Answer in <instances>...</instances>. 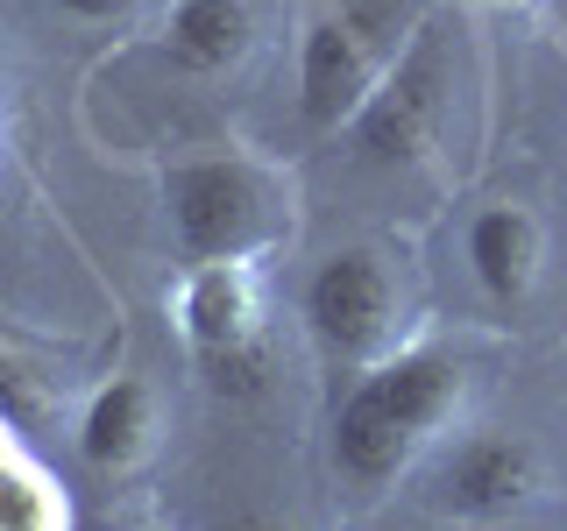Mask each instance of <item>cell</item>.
I'll use <instances>...</instances> for the list:
<instances>
[{
    "instance_id": "cell-1",
    "label": "cell",
    "mask_w": 567,
    "mask_h": 531,
    "mask_svg": "<svg viewBox=\"0 0 567 531\" xmlns=\"http://www.w3.org/2000/svg\"><path fill=\"white\" fill-rule=\"evenodd\" d=\"M461 376L468 368L447 347H398V354H377L369 368H354L341 412H333V468L369 496L390 489L412 468V454L454 418Z\"/></svg>"
},
{
    "instance_id": "cell-2",
    "label": "cell",
    "mask_w": 567,
    "mask_h": 531,
    "mask_svg": "<svg viewBox=\"0 0 567 531\" xmlns=\"http://www.w3.org/2000/svg\"><path fill=\"white\" fill-rule=\"evenodd\" d=\"M177 333H185L199 376L220 397H256L262 389V298L248 256H213L192 262L177 283Z\"/></svg>"
},
{
    "instance_id": "cell-3",
    "label": "cell",
    "mask_w": 567,
    "mask_h": 531,
    "mask_svg": "<svg viewBox=\"0 0 567 531\" xmlns=\"http://www.w3.org/2000/svg\"><path fill=\"white\" fill-rule=\"evenodd\" d=\"M164 206H171V235L185 248V262L213 256H256L277 235V206H270V177L241 156H192V164L164 170Z\"/></svg>"
},
{
    "instance_id": "cell-4",
    "label": "cell",
    "mask_w": 567,
    "mask_h": 531,
    "mask_svg": "<svg viewBox=\"0 0 567 531\" xmlns=\"http://www.w3.org/2000/svg\"><path fill=\"white\" fill-rule=\"evenodd\" d=\"M447 29L419 22V35L383 64V79L369 85V100L354 106V149L369 164H412L433 149L440 114H447Z\"/></svg>"
},
{
    "instance_id": "cell-5",
    "label": "cell",
    "mask_w": 567,
    "mask_h": 531,
    "mask_svg": "<svg viewBox=\"0 0 567 531\" xmlns=\"http://www.w3.org/2000/svg\"><path fill=\"white\" fill-rule=\"evenodd\" d=\"M306 326L333 368H369L398 326V277L377 248H333L306 277Z\"/></svg>"
},
{
    "instance_id": "cell-6",
    "label": "cell",
    "mask_w": 567,
    "mask_h": 531,
    "mask_svg": "<svg viewBox=\"0 0 567 531\" xmlns=\"http://www.w3.org/2000/svg\"><path fill=\"white\" fill-rule=\"evenodd\" d=\"M377 79H383V58L362 14H319L306 29V50H298V114H306V128L333 135L341 121H354V106L369 100Z\"/></svg>"
},
{
    "instance_id": "cell-7",
    "label": "cell",
    "mask_w": 567,
    "mask_h": 531,
    "mask_svg": "<svg viewBox=\"0 0 567 531\" xmlns=\"http://www.w3.org/2000/svg\"><path fill=\"white\" fill-rule=\"evenodd\" d=\"M539 489V454L518 433H475L440 468V503L454 518H511Z\"/></svg>"
},
{
    "instance_id": "cell-8",
    "label": "cell",
    "mask_w": 567,
    "mask_h": 531,
    "mask_svg": "<svg viewBox=\"0 0 567 531\" xmlns=\"http://www.w3.org/2000/svg\"><path fill=\"white\" fill-rule=\"evenodd\" d=\"M150 433H156V397L142 376H114L85 397L79 412V460L100 475H121L150 454Z\"/></svg>"
},
{
    "instance_id": "cell-9",
    "label": "cell",
    "mask_w": 567,
    "mask_h": 531,
    "mask_svg": "<svg viewBox=\"0 0 567 531\" xmlns=\"http://www.w3.org/2000/svg\"><path fill=\"white\" fill-rule=\"evenodd\" d=\"M468 270L496 305H518L539 277V227L525 206H483L468 220Z\"/></svg>"
},
{
    "instance_id": "cell-10",
    "label": "cell",
    "mask_w": 567,
    "mask_h": 531,
    "mask_svg": "<svg viewBox=\"0 0 567 531\" xmlns=\"http://www.w3.org/2000/svg\"><path fill=\"white\" fill-rule=\"evenodd\" d=\"M248 43H256V14H248V0H177L171 22H164V50L177 71H235L248 58Z\"/></svg>"
},
{
    "instance_id": "cell-11",
    "label": "cell",
    "mask_w": 567,
    "mask_h": 531,
    "mask_svg": "<svg viewBox=\"0 0 567 531\" xmlns=\"http://www.w3.org/2000/svg\"><path fill=\"white\" fill-rule=\"evenodd\" d=\"M64 524V496L22 454H0V531H50Z\"/></svg>"
},
{
    "instance_id": "cell-12",
    "label": "cell",
    "mask_w": 567,
    "mask_h": 531,
    "mask_svg": "<svg viewBox=\"0 0 567 531\" xmlns=\"http://www.w3.org/2000/svg\"><path fill=\"white\" fill-rule=\"evenodd\" d=\"M71 22H114V14H128L135 0H58Z\"/></svg>"
},
{
    "instance_id": "cell-13",
    "label": "cell",
    "mask_w": 567,
    "mask_h": 531,
    "mask_svg": "<svg viewBox=\"0 0 567 531\" xmlns=\"http://www.w3.org/2000/svg\"><path fill=\"white\" fill-rule=\"evenodd\" d=\"M489 8H525V0H489Z\"/></svg>"
},
{
    "instance_id": "cell-14",
    "label": "cell",
    "mask_w": 567,
    "mask_h": 531,
    "mask_svg": "<svg viewBox=\"0 0 567 531\" xmlns=\"http://www.w3.org/2000/svg\"><path fill=\"white\" fill-rule=\"evenodd\" d=\"M0 454H14V447H8V425H0Z\"/></svg>"
}]
</instances>
